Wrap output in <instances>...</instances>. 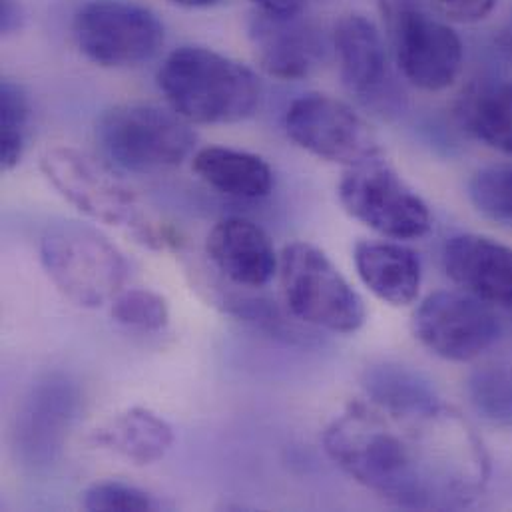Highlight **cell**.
Instances as JSON below:
<instances>
[{"label":"cell","mask_w":512,"mask_h":512,"mask_svg":"<svg viewBox=\"0 0 512 512\" xmlns=\"http://www.w3.org/2000/svg\"><path fill=\"white\" fill-rule=\"evenodd\" d=\"M469 198L481 216L512 228V164L477 170L469 180Z\"/></svg>","instance_id":"cb8c5ba5"},{"label":"cell","mask_w":512,"mask_h":512,"mask_svg":"<svg viewBox=\"0 0 512 512\" xmlns=\"http://www.w3.org/2000/svg\"><path fill=\"white\" fill-rule=\"evenodd\" d=\"M279 285L291 317L331 333H355L367 319L361 295L319 248L293 242L279 254Z\"/></svg>","instance_id":"8992f818"},{"label":"cell","mask_w":512,"mask_h":512,"mask_svg":"<svg viewBox=\"0 0 512 512\" xmlns=\"http://www.w3.org/2000/svg\"><path fill=\"white\" fill-rule=\"evenodd\" d=\"M92 445L136 467L162 461L174 445L166 419L146 407H130L102 423L90 437Z\"/></svg>","instance_id":"ac0fdd59"},{"label":"cell","mask_w":512,"mask_h":512,"mask_svg":"<svg viewBox=\"0 0 512 512\" xmlns=\"http://www.w3.org/2000/svg\"><path fill=\"white\" fill-rule=\"evenodd\" d=\"M116 323L138 331H162L170 323V307L166 297L152 289H124L120 291L110 309Z\"/></svg>","instance_id":"d4e9b609"},{"label":"cell","mask_w":512,"mask_h":512,"mask_svg":"<svg viewBox=\"0 0 512 512\" xmlns=\"http://www.w3.org/2000/svg\"><path fill=\"white\" fill-rule=\"evenodd\" d=\"M461 120L473 138L512 154V80L475 88L463 102Z\"/></svg>","instance_id":"44dd1931"},{"label":"cell","mask_w":512,"mask_h":512,"mask_svg":"<svg viewBox=\"0 0 512 512\" xmlns=\"http://www.w3.org/2000/svg\"><path fill=\"white\" fill-rule=\"evenodd\" d=\"M337 196L353 220L395 242L423 238L433 226L427 202L383 156L345 168Z\"/></svg>","instance_id":"ba28073f"},{"label":"cell","mask_w":512,"mask_h":512,"mask_svg":"<svg viewBox=\"0 0 512 512\" xmlns=\"http://www.w3.org/2000/svg\"><path fill=\"white\" fill-rule=\"evenodd\" d=\"M257 10L275 12V14H297L305 12L307 0H252Z\"/></svg>","instance_id":"f1b7e54d"},{"label":"cell","mask_w":512,"mask_h":512,"mask_svg":"<svg viewBox=\"0 0 512 512\" xmlns=\"http://www.w3.org/2000/svg\"><path fill=\"white\" fill-rule=\"evenodd\" d=\"M80 52L102 68H126L152 60L164 46V24L148 6L132 0H90L72 22Z\"/></svg>","instance_id":"9c48e42d"},{"label":"cell","mask_w":512,"mask_h":512,"mask_svg":"<svg viewBox=\"0 0 512 512\" xmlns=\"http://www.w3.org/2000/svg\"><path fill=\"white\" fill-rule=\"evenodd\" d=\"M82 507L90 512L156 511L154 497L134 485L120 481H104L92 485L82 499Z\"/></svg>","instance_id":"4316f807"},{"label":"cell","mask_w":512,"mask_h":512,"mask_svg":"<svg viewBox=\"0 0 512 512\" xmlns=\"http://www.w3.org/2000/svg\"><path fill=\"white\" fill-rule=\"evenodd\" d=\"M176 6H184V8H208L212 4H216L218 0H168Z\"/></svg>","instance_id":"4dcf8cb0"},{"label":"cell","mask_w":512,"mask_h":512,"mask_svg":"<svg viewBox=\"0 0 512 512\" xmlns=\"http://www.w3.org/2000/svg\"><path fill=\"white\" fill-rule=\"evenodd\" d=\"M80 409V389L64 373L38 379L24 395L12 427L16 459L34 471L48 469L62 453Z\"/></svg>","instance_id":"4fadbf2b"},{"label":"cell","mask_w":512,"mask_h":512,"mask_svg":"<svg viewBox=\"0 0 512 512\" xmlns=\"http://www.w3.org/2000/svg\"><path fill=\"white\" fill-rule=\"evenodd\" d=\"M210 299L214 305H218L224 313L246 321L254 325L256 329H261L273 337H285L291 339L295 333V325L289 323V319L283 315V311L275 305V301L259 295H250L240 291V285L234 283H210L206 285Z\"/></svg>","instance_id":"7402d4cb"},{"label":"cell","mask_w":512,"mask_h":512,"mask_svg":"<svg viewBox=\"0 0 512 512\" xmlns=\"http://www.w3.org/2000/svg\"><path fill=\"white\" fill-rule=\"evenodd\" d=\"M192 170L218 194L236 200H261L273 190V170L252 152L208 146L194 154Z\"/></svg>","instance_id":"d6986e66"},{"label":"cell","mask_w":512,"mask_h":512,"mask_svg":"<svg viewBox=\"0 0 512 512\" xmlns=\"http://www.w3.org/2000/svg\"><path fill=\"white\" fill-rule=\"evenodd\" d=\"M377 4L403 78L425 92L451 88L465 64V48L457 30L411 0H377Z\"/></svg>","instance_id":"52a82bcc"},{"label":"cell","mask_w":512,"mask_h":512,"mask_svg":"<svg viewBox=\"0 0 512 512\" xmlns=\"http://www.w3.org/2000/svg\"><path fill=\"white\" fill-rule=\"evenodd\" d=\"M94 134L106 162L132 174L176 168L198 142L188 120L172 108L152 104H118L106 110Z\"/></svg>","instance_id":"5b68a950"},{"label":"cell","mask_w":512,"mask_h":512,"mask_svg":"<svg viewBox=\"0 0 512 512\" xmlns=\"http://www.w3.org/2000/svg\"><path fill=\"white\" fill-rule=\"evenodd\" d=\"M206 256L226 281L246 289L265 287L279 271L271 238L246 218L218 222L208 234Z\"/></svg>","instance_id":"9a60e30c"},{"label":"cell","mask_w":512,"mask_h":512,"mask_svg":"<svg viewBox=\"0 0 512 512\" xmlns=\"http://www.w3.org/2000/svg\"><path fill=\"white\" fill-rule=\"evenodd\" d=\"M413 333L433 355L465 363L483 355L499 337L489 303L467 291H435L413 313Z\"/></svg>","instance_id":"7c38bea8"},{"label":"cell","mask_w":512,"mask_h":512,"mask_svg":"<svg viewBox=\"0 0 512 512\" xmlns=\"http://www.w3.org/2000/svg\"><path fill=\"white\" fill-rule=\"evenodd\" d=\"M363 389L367 401L397 415L431 411L443 403L433 385L405 365L381 363L369 367L363 375Z\"/></svg>","instance_id":"ffe728a7"},{"label":"cell","mask_w":512,"mask_h":512,"mask_svg":"<svg viewBox=\"0 0 512 512\" xmlns=\"http://www.w3.org/2000/svg\"><path fill=\"white\" fill-rule=\"evenodd\" d=\"M40 261L56 289L84 309L112 303L130 273L124 254L98 228L76 220L46 226Z\"/></svg>","instance_id":"277c9868"},{"label":"cell","mask_w":512,"mask_h":512,"mask_svg":"<svg viewBox=\"0 0 512 512\" xmlns=\"http://www.w3.org/2000/svg\"><path fill=\"white\" fill-rule=\"evenodd\" d=\"M447 275L491 305H512V248L489 236L461 234L443 252Z\"/></svg>","instance_id":"2e32d148"},{"label":"cell","mask_w":512,"mask_h":512,"mask_svg":"<svg viewBox=\"0 0 512 512\" xmlns=\"http://www.w3.org/2000/svg\"><path fill=\"white\" fill-rule=\"evenodd\" d=\"M329 459L395 507L445 511L473 505L489 481V457L451 407L413 415L355 401L325 429Z\"/></svg>","instance_id":"6da1fadb"},{"label":"cell","mask_w":512,"mask_h":512,"mask_svg":"<svg viewBox=\"0 0 512 512\" xmlns=\"http://www.w3.org/2000/svg\"><path fill=\"white\" fill-rule=\"evenodd\" d=\"M469 393L473 405L483 417L495 425L512 427V371L505 367H491L475 373Z\"/></svg>","instance_id":"484cf974"},{"label":"cell","mask_w":512,"mask_h":512,"mask_svg":"<svg viewBox=\"0 0 512 512\" xmlns=\"http://www.w3.org/2000/svg\"><path fill=\"white\" fill-rule=\"evenodd\" d=\"M22 22V10L20 4L16 0H2L0 4V26L4 34L14 32L16 28H20Z\"/></svg>","instance_id":"f546056e"},{"label":"cell","mask_w":512,"mask_h":512,"mask_svg":"<svg viewBox=\"0 0 512 512\" xmlns=\"http://www.w3.org/2000/svg\"><path fill=\"white\" fill-rule=\"evenodd\" d=\"M158 88L190 124H238L252 118L261 104L256 72L204 46L174 50L158 70Z\"/></svg>","instance_id":"7a4b0ae2"},{"label":"cell","mask_w":512,"mask_h":512,"mask_svg":"<svg viewBox=\"0 0 512 512\" xmlns=\"http://www.w3.org/2000/svg\"><path fill=\"white\" fill-rule=\"evenodd\" d=\"M287 136L311 156L345 168L383 156L367 120L329 94H305L285 112Z\"/></svg>","instance_id":"30bf717a"},{"label":"cell","mask_w":512,"mask_h":512,"mask_svg":"<svg viewBox=\"0 0 512 512\" xmlns=\"http://www.w3.org/2000/svg\"><path fill=\"white\" fill-rule=\"evenodd\" d=\"M248 36L257 66L279 80H303L327 56V42L305 12L275 14L256 8L248 20Z\"/></svg>","instance_id":"5bb4252c"},{"label":"cell","mask_w":512,"mask_h":512,"mask_svg":"<svg viewBox=\"0 0 512 512\" xmlns=\"http://www.w3.org/2000/svg\"><path fill=\"white\" fill-rule=\"evenodd\" d=\"M353 261L361 281L377 299L407 307L419 297L423 265L411 248L399 242H359Z\"/></svg>","instance_id":"e0dca14e"},{"label":"cell","mask_w":512,"mask_h":512,"mask_svg":"<svg viewBox=\"0 0 512 512\" xmlns=\"http://www.w3.org/2000/svg\"><path fill=\"white\" fill-rule=\"evenodd\" d=\"M411 2L449 24L481 22L497 6V0H411Z\"/></svg>","instance_id":"83f0119b"},{"label":"cell","mask_w":512,"mask_h":512,"mask_svg":"<svg viewBox=\"0 0 512 512\" xmlns=\"http://www.w3.org/2000/svg\"><path fill=\"white\" fill-rule=\"evenodd\" d=\"M32 134V106L26 90L4 78L0 84V164L10 172L26 152Z\"/></svg>","instance_id":"603a6c76"},{"label":"cell","mask_w":512,"mask_h":512,"mask_svg":"<svg viewBox=\"0 0 512 512\" xmlns=\"http://www.w3.org/2000/svg\"><path fill=\"white\" fill-rule=\"evenodd\" d=\"M40 172L48 184L78 212L94 222L128 230L150 248H164L170 240L156 226L138 196L104 162L74 150L52 148L40 158Z\"/></svg>","instance_id":"3957f363"},{"label":"cell","mask_w":512,"mask_h":512,"mask_svg":"<svg viewBox=\"0 0 512 512\" xmlns=\"http://www.w3.org/2000/svg\"><path fill=\"white\" fill-rule=\"evenodd\" d=\"M333 50L345 90L365 110L381 118L403 112L405 94L373 20L357 12L341 16L333 30Z\"/></svg>","instance_id":"8fae6325"}]
</instances>
